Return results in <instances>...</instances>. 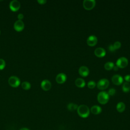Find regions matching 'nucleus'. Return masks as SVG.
<instances>
[{"label":"nucleus","instance_id":"7","mask_svg":"<svg viewBox=\"0 0 130 130\" xmlns=\"http://www.w3.org/2000/svg\"><path fill=\"white\" fill-rule=\"evenodd\" d=\"M10 8L13 11H17L20 7V3L17 0L12 1L10 3Z\"/></svg>","mask_w":130,"mask_h":130},{"label":"nucleus","instance_id":"22","mask_svg":"<svg viewBox=\"0 0 130 130\" xmlns=\"http://www.w3.org/2000/svg\"><path fill=\"white\" fill-rule=\"evenodd\" d=\"M95 83L94 81H89L87 83V86L89 88H93L95 86Z\"/></svg>","mask_w":130,"mask_h":130},{"label":"nucleus","instance_id":"30","mask_svg":"<svg viewBox=\"0 0 130 130\" xmlns=\"http://www.w3.org/2000/svg\"><path fill=\"white\" fill-rule=\"evenodd\" d=\"M113 69L115 71H117L118 70V67L116 65V66H114L113 67Z\"/></svg>","mask_w":130,"mask_h":130},{"label":"nucleus","instance_id":"28","mask_svg":"<svg viewBox=\"0 0 130 130\" xmlns=\"http://www.w3.org/2000/svg\"><path fill=\"white\" fill-rule=\"evenodd\" d=\"M23 17H24L23 15L22 14H21V13H20V14H19L18 15V18L19 19V20H21L23 18Z\"/></svg>","mask_w":130,"mask_h":130},{"label":"nucleus","instance_id":"3","mask_svg":"<svg viewBox=\"0 0 130 130\" xmlns=\"http://www.w3.org/2000/svg\"><path fill=\"white\" fill-rule=\"evenodd\" d=\"M8 83L10 86L13 87H16L19 85L20 81L17 77L15 76H12L9 78Z\"/></svg>","mask_w":130,"mask_h":130},{"label":"nucleus","instance_id":"21","mask_svg":"<svg viewBox=\"0 0 130 130\" xmlns=\"http://www.w3.org/2000/svg\"><path fill=\"white\" fill-rule=\"evenodd\" d=\"M21 86L23 89L25 90H28L30 89L31 87V85L29 82L27 81H24L21 83Z\"/></svg>","mask_w":130,"mask_h":130},{"label":"nucleus","instance_id":"10","mask_svg":"<svg viewBox=\"0 0 130 130\" xmlns=\"http://www.w3.org/2000/svg\"><path fill=\"white\" fill-rule=\"evenodd\" d=\"M24 24L22 20H18L16 21L14 23V29L18 31H20L23 30L24 28Z\"/></svg>","mask_w":130,"mask_h":130},{"label":"nucleus","instance_id":"17","mask_svg":"<svg viewBox=\"0 0 130 130\" xmlns=\"http://www.w3.org/2000/svg\"><path fill=\"white\" fill-rule=\"evenodd\" d=\"M125 109V105L123 102H119L116 105V109L117 110L120 112H123Z\"/></svg>","mask_w":130,"mask_h":130},{"label":"nucleus","instance_id":"25","mask_svg":"<svg viewBox=\"0 0 130 130\" xmlns=\"http://www.w3.org/2000/svg\"><path fill=\"white\" fill-rule=\"evenodd\" d=\"M116 91H115V89L113 88H110L109 91H108V94L109 95H113L115 93Z\"/></svg>","mask_w":130,"mask_h":130},{"label":"nucleus","instance_id":"14","mask_svg":"<svg viewBox=\"0 0 130 130\" xmlns=\"http://www.w3.org/2000/svg\"><path fill=\"white\" fill-rule=\"evenodd\" d=\"M56 81L59 84H61L64 83L66 79H67V76L66 75V74H64V73H61L58 74L56 77Z\"/></svg>","mask_w":130,"mask_h":130},{"label":"nucleus","instance_id":"6","mask_svg":"<svg viewBox=\"0 0 130 130\" xmlns=\"http://www.w3.org/2000/svg\"><path fill=\"white\" fill-rule=\"evenodd\" d=\"M95 5V1L94 0H84L83 2V7L86 10H91L94 8Z\"/></svg>","mask_w":130,"mask_h":130},{"label":"nucleus","instance_id":"20","mask_svg":"<svg viewBox=\"0 0 130 130\" xmlns=\"http://www.w3.org/2000/svg\"><path fill=\"white\" fill-rule=\"evenodd\" d=\"M114 64L113 63V62H106L105 65H104V68L106 70H110L111 69H112L113 68Z\"/></svg>","mask_w":130,"mask_h":130},{"label":"nucleus","instance_id":"15","mask_svg":"<svg viewBox=\"0 0 130 130\" xmlns=\"http://www.w3.org/2000/svg\"><path fill=\"white\" fill-rule=\"evenodd\" d=\"M102 110L101 107L98 105H94L92 106L90 108L91 112L94 115H98L100 114L102 112Z\"/></svg>","mask_w":130,"mask_h":130},{"label":"nucleus","instance_id":"1","mask_svg":"<svg viewBox=\"0 0 130 130\" xmlns=\"http://www.w3.org/2000/svg\"><path fill=\"white\" fill-rule=\"evenodd\" d=\"M77 110L78 114L82 118H86L90 114V110L85 105H80L78 107Z\"/></svg>","mask_w":130,"mask_h":130},{"label":"nucleus","instance_id":"31","mask_svg":"<svg viewBox=\"0 0 130 130\" xmlns=\"http://www.w3.org/2000/svg\"><path fill=\"white\" fill-rule=\"evenodd\" d=\"M19 130H29L28 128H27V127H22L21 129H20Z\"/></svg>","mask_w":130,"mask_h":130},{"label":"nucleus","instance_id":"9","mask_svg":"<svg viewBox=\"0 0 130 130\" xmlns=\"http://www.w3.org/2000/svg\"><path fill=\"white\" fill-rule=\"evenodd\" d=\"M112 82L117 85H120L123 82V78L119 75H114L111 78Z\"/></svg>","mask_w":130,"mask_h":130},{"label":"nucleus","instance_id":"2","mask_svg":"<svg viewBox=\"0 0 130 130\" xmlns=\"http://www.w3.org/2000/svg\"><path fill=\"white\" fill-rule=\"evenodd\" d=\"M98 102L101 104H106L109 101V95L108 92L103 91L99 93L97 96Z\"/></svg>","mask_w":130,"mask_h":130},{"label":"nucleus","instance_id":"24","mask_svg":"<svg viewBox=\"0 0 130 130\" xmlns=\"http://www.w3.org/2000/svg\"><path fill=\"white\" fill-rule=\"evenodd\" d=\"M6 63L3 59H0V70H3L5 67Z\"/></svg>","mask_w":130,"mask_h":130},{"label":"nucleus","instance_id":"4","mask_svg":"<svg viewBox=\"0 0 130 130\" xmlns=\"http://www.w3.org/2000/svg\"><path fill=\"white\" fill-rule=\"evenodd\" d=\"M109 85V81L106 79L100 80L97 83V87L99 89L103 90L106 89Z\"/></svg>","mask_w":130,"mask_h":130},{"label":"nucleus","instance_id":"27","mask_svg":"<svg viewBox=\"0 0 130 130\" xmlns=\"http://www.w3.org/2000/svg\"><path fill=\"white\" fill-rule=\"evenodd\" d=\"M46 0H38V2L41 5H43L45 4L46 3Z\"/></svg>","mask_w":130,"mask_h":130},{"label":"nucleus","instance_id":"19","mask_svg":"<svg viewBox=\"0 0 130 130\" xmlns=\"http://www.w3.org/2000/svg\"><path fill=\"white\" fill-rule=\"evenodd\" d=\"M122 88V90L124 92H128L130 90V84L127 82H124L123 84Z\"/></svg>","mask_w":130,"mask_h":130},{"label":"nucleus","instance_id":"5","mask_svg":"<svg viewBox=\"0 0 130 130\" xmlns=\"http://www.w3.org/2000/svg\"><path fill=\"white\" fill-rule=\"evenodd\" d=\"M116 64L118 68H124L128 64V60L124 57H121L117 60Z\"/></svg>","mask_w":130,"mask_h":130},{"label":"nucleus","instance_id":"29","mask_svg":"<svg viewBox=\"0 0 130 130\" xmlns=\"http://www.w3.org/2000/svg\"><path fill=\"white\" fill-rule=\"evenodd\" d=\"M108 48H109V50L110 51H113L115 50V49H114V47H113V46L112 45H109V46Z\"/></svg>","mask_w":130,"mask_h":130},{"label":"nucleus","instance_id":"23","mask_svg":"<svg viewBox=\"0 0 130 130\" xmlns=\"http://www.w3.org/2000/svg\"><path fill=\"white\" fill-rule=\"evenodd\" d=\"M113 46V47L115 50L118 49L121 47V43L119 41H116L114 43Z\"/></svg>","mask_w":130,"mask_h":130},{"label":"nucleus","instance_id":"13","mask_svg":"<svg viewBox=\"0 0 130 130\" xmlns=\"http://www.w3.org/2000/svg\"><path fill=\"white\" fill-rule=\"evenodd\" d=\"M79 74L82 77L87 76L89 73L88 68L86 66H81L79 69Z\"/></svg>","mask_w":130,"mask_h":130},{"label":"nucleus","instance_id":"16","mask_svg":"<svg viewBox=\"0 0 130 130\" xmlns=\"http://www.w3.org/2000/svg\"><path fill=\"white\" fill-rule=\"evenodd\" d=\"M75 85L78 87H83L85 85V82L82 78H77L75 81Z\"/></svg>","mask_w":130,"mask_h":130},{"label":"nucleus","instance_id":"8","mask_svg":"<svg viewBox=\"0 0 130 130\" xmlns=\"http://www.w3.org/2000/svg\"><path fill=\"white\" fill-rule=\"evenodd\" d=\"M87 44L90 46H94L98 42V39L96 36L91 35L89 36L87 39Z\"/></svg>","mask_w":130,"mask_h":130},{"label":"nucleus","instance_id":"18","mask_svg":"<svg viewBox=\"0 0 130 130\" xmlns=\"http://www.w3.org/2000/svg\"><path fill=\"white\" fill-rule=\"evenodd\" d=\"M78 107V106L77 104H75L74 103H70L68 105L67 108L70 111H74L77 109Z\"/></svg>","mask_w":130,"mask_h":130},{"label":"nucleus","instance_id":"26","mask_svg":"<svg viewBox=\"0 0 130 130\" xmlns=\"http://www.w3.org/2000/svg\"><path fill=\"white\" fill-rule=\"evenodd\" d=\"M124 79L127 82H130V75H126L124 76Z\"/></svg>","mask_w":130,"mask_h":130},{"label":"nucleus","instance_id":"12","mask_svg":"<svg viewBox=\"0 0 130 130\" xmlns=\"http://www.w3.org/2000/svg\"><path fill=\"white\" fill-rule=\"evenodd\" d=\"M94 54L99 57H104L106 55V51L102 47L96 48L94 51Z\"/></svg>","mask_w":130,"mask_h":130},{"label":"nucleus","instance_id":"11","mask_svg":"<svg viewBox=\"0 0 130 130\" xmlns=\"http://www.w3.org/2000/svg\"><path fill=\"white\" fill-rule=\"evenodd\" d=\"M41 86L43 90L46 91L49 90L51 87V83L48 80L45 79L42 81Z\"/></svg>","mask_w":130,"mask_h":130}]
</instances>
